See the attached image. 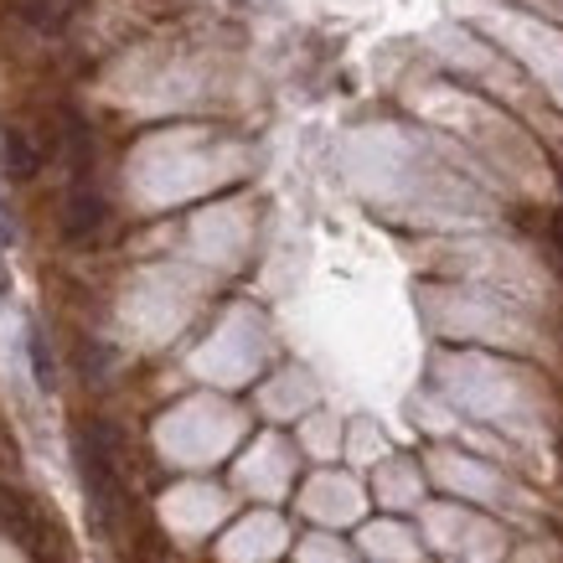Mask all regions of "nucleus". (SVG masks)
I'll return each mask as SVG.
<instances>
[{"instance_id": "0eeeda50", "label": "nucleus", "mask_w": 563, "mask_h": 563, "mask_svg": "<svg viewBox=\"0 0 563 563\" xmlns=\"http://www.w3.org/2000/svg\"><path fill=\"white\" fill-rule=\"evenodd\" d=\"M548 233H553V249H559V258H563V212L548 222Z\"/></svg>"}, {"instance_id": "7ed1b4c3", "label": "nucleus", "mask_w": 563, "mask_h": 563, "mask_svg": "<svg viewBox=\"0 0 563 563\" xmlns=\"http://www.w3.org/2000/svg\"><path fill=\"white\" fill-rule=\"evenodd\" d=\"M109 218V207L93 187H68V212H63V228H68V239H93Z\"/></svg>"}, {"instance_id": "20e7f679", "label": "nucleus", "mask_w": 563, "mask_h": 563, "mask_svg": "<svg viewBox=\"0 0 563 563\" xmlns=\"http://www.w3.org/2000/svg\"><path fill=\"white\" fill-rule=\"evenodd\" d=\"M16 16L32 26V32L52 36V32H63L73 16V0H16Z\"/></svg>"}, {"instance_id": "423d86ee", "label": "nucleus", "mask_w": 563, "mask_h": 563, "mask_svg": "<svg viewBox=\"0 0 563 563\" xmlns=\"http://www.w3.org/2000/svg\"><path fill=\"white\" fill-rule=\"evenodd\" d=\"M0 243H16V212H11V202H0Z\"/></svg>"}, {"instance_id": "39448f33", "label": "nucleus", "mask_w": 563, "mask_h": 563, "mask_svg": "<svg viewBox=\"0 0 563 563\" xmlns=\"http://www.w3.org/2000/svg\"><path fill=\"white\" fill-rule=\"evenodd\" d=\"M26 357H32L36 388H42V393L57 388V373H52V352H47V336H42V325H26Z\"/></svg>"}, {"instance_id": "6e6552de", "label": "nucleus", "mask_w": 563, "mask_h": 563, "mask_svg": "<svg viewBox=\"0 0 563 563\" xmlns=\"http://www.w3.org/2000/svg\"><path fill=\"white\" fill-rule=\"evenodd\" d=\"M11 290V274H5V258H0V295Z\"/></svg>"}, {"instance_id": "f257e3e1", "label": "nucleus", "mask_w": 563, "mask_h": 563, "mask_svg": "<svg viewBox=\"0 0 563 563\" xmlns=\"http://www.w3.org/2000/svg\"><path fill=\"white\" fill-rule=\"evenodd\" d=\"M78 471L99 528H114L120 512V429L114 424H84L78 434Z\"/></svg>"}, {"instance_id": "f03ea898", "label": "nucleus", "mask_w": 563, "mask_h": 563, "mask_svg": "<svg viewBox=\"0 0 563 563\" xmlns=\"http://www.w3.org/2000/svg\"><path fill=\"white\" fill-rule=\"evenodd\" d=\"M0 172L11 181H32L42 172V155H36V145L26 140L21 124H0Z\"/></svg>"}]
</instances>
